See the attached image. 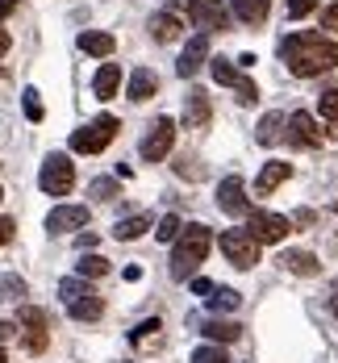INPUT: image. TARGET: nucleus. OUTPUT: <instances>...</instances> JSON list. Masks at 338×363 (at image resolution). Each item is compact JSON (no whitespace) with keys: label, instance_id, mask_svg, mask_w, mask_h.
<instances>
[{"label":"nucleus","instance_id":"obj_1","mask_svg":"<svg viewBox=\"0 0 338 363\" xmlns=\"http://www.w3.org/2000/svg\"><path fill=\"white\" fill-rule=\"evenodd\" d=\"M280 59H284V67L300 79H309V75H322L338 67V42L322 34H288L280 42Z\"/></svg>","mask_w":338,"mask_h":363},{"label":"nucleus","instance_id":"obj_2","mask_svg":"<svg viewBox=\"0 0 338 363\" xmlns=\"http://www.w3.org/2000/svg\"><path fill=\"white\" fill-rule=\"evenodd\" d=\"M209 247H213L209 225H188L184 234L176 238V251H171V280H188V276L205 263Z\"/></svg>","mask_w":338,"mask_h":363},{"label":"nucleus","instance_id":"obj_3","mask_svg":"<svg viewBox=\"0 0 338 363\" xmlns=\"http://www.w3.org/2000/svg\"><path fill=\"white\" fill-rule=\"evenodd\" d=\"M59 296H63V305H67V313H72L75 322H96V318L105 313L101 292L92 289L88 280H79V276L63 280V284H59Z\"/></svg>","mask_w":338,"mask_h":363},{"label":"nucleus","instance_id":"obj_4","mask_svg":"<svg viewBox=\"0 0 338 363\" xmlns=\"http://www.w3.org/2000/svg\"><path fill=\"white\" fill-rule=\"evenodd\" d=\"M117 130H121V121L105 113V117L88 121L84 130H75V134H72V150H79V155H101V150L117 138Z\"/></svg>","mask_w":338,"mask_h":363},{"label":"nucleus","instance_id":"obj_5","mask_svg":"<svg viewBox=\"0 0 338 363\" xmlns=\"http://www.w3.org/2000/svg\"><path fill=\"white\" fill-rule=\"evenodd\" d=\"M171 13H188L205 34L209 30H230V9H225L222 0H176Z\"/></svg>","mask_w":338,"mask_h":363},{"label":"nucleus","instance_id":"obj_6","mask_svg":"<svg viewBox=\"0 0 338 363\" xmlns=\"http://www.w3.org/2000/svg\"><path fill=\"white\" fill-rule=\"evenodd\" d=\"M38 184H42L46 196H67V192L75 188V163L67 159V155H50V159L42 163Z\"/></svg>","mask_w":338,"mask_h":363},{"label":"nucleus","instance_id":"obj_7","mask_svg":"<svg viewBox=\"0 0 338 363\" xmlns=\"http://www.w3.org/2000/svg\"><path fill=\"white\" fill-rule=\"evenodd\" d=\"M288 230H293V221L284 213H263V209L247 213V234L255 242H280V238H288Z\"/></svg>","mask_w":338,"mask_h":363},{"label":"nucleus","instance_id":"obj_8","mask_svg":"<svg viewBox=\"0 0 338 363\" xmlns=\"http://www.w3.org/2000/svg\"><path fill=\"white\" fill-rule=\"evenodd\" d=\"M222 255L234 267H255L259 263V242L247 230H225L222 234Z\"/></svg>","mask_w":338,"mask_h":363},{"label":"nucleus","instance_id":"obj_9","mask_svg":"<svg viewBox=\"0 0 338 363\" xmlns=\"http://www.w3.org/2000/svg\"><path fill=\"white\" fill-rule=\"evenodd\" d=\"M209 72H213V79H218L222 88H234V96H238L242 105H251V101L259 96V88H255V79H247V75L238 72V67H230L225 59H209Z\"/></svg>","mask_w":338,"mask_h":363},{"label":"nucleus","instance_id":"obj_10","mask_svg":"<svg viewBox=\"0 0 338 363\" xmlns=\"http://www.w3.org/2000/svg\"><path fill=\"white\" fill-rule=\"evenodd\" d=\"M171 143H176V121H171V117H159V121L150 125V134L142 138L138 155H142L147 163H159V159L171 150Z\"/></svg>","mask_w":338,"mask_h":363},{"label":"nucleus","instance_id":"obj_11","mask_svg":"<svg viewBox=\"0 0 338 363\" xmlns=\"http://www.w3.org/2000/svg\"><path fill=\"white\" fill-rule=\"evenodd\" d=\"M218 209L230 213V218H247V213H251V201H247V184H242V176H225V180L218 184Z\"/></svg>","mask_w":338,"mask_h":363},{"label":"nucleus","instance_id":"obj_12","mask_svg":"<svg viewBox=\"0 0 338 363\" xmlns=\"http://www.w3.org/2000/svg\"><path fill=\"white\" fill-rule=\"evenodd\" d=\"M205 63H209V34H196L184 46V55H180V63H176V75H180V79H192Z\"/></svg>","mask_w":338,"mask_h":363},{"label":"nucleus","instance_id":"obj_13","mask_svg":"<svg viewBox=\"0 0 338 363\" xmlns=\"http://www.w3.org/2000/svg\"><path fill=\"white\" fill-rule=\"evenodd\" d=\"M213 121V105H209V92L205 88H188L184 101V125L188 130H205Z\"/></svg>","mask_w":338,"mask_h":363},{"label":"nucleus","instance_id":"obj_14","mask_svg":"<svg viewBox=\"0 0 338 363\" xmlns=\"http://www.w3.org/2000/svg\"><path fill=\"white\" fill-rule=\"evenodd\" d=\"M284 130H288V143L305 146V150L322 146V130H317V121H313L309 113H293V117L284 121Z\"/></svg>","mask_w":338,"mask_h":363},{"label":"nucleus","instance_id":"obj_15","mask_svg":"<svg viewBox=\"0 0 338 363\" xmlns=\"http://www.w3.org/2000/svg\"><path fill=\"white\" fill-rule=\"evenodd\" d=\"M84 225H88V209L84 205H59L46 218V230L50 234H72V230H84Z\"/></svg>","mask_w":338,"mask_h":363},{"label":"nucleus","instance_id":"obj_16","mask_svg":"<svg viewBox=\"0 0 338 363\" xmlns=\"http://www.w3.org/2000/svg\"><path fill=\"white\" fill-rule=\"evenodd\" d=\"M150 225H154V218L150 213H134V218H121L117 225H113V238L117 242H134V238H142Z\"/></svg>","mask_w":338,"mask_h":363},{"label":"nucleus","instance_id":"obj_17","mask_svg":"<svg viewBox=\"0 0 338 363\" xmlns=\"http://www.w3.org/2000/svg\"><path fill=\"white\" fill-rule=\"evenodd\" d=\"M117 88H121V67L117 63H105L96 79H92V92H96V101H113L117 96Z\"/></svg>","mask_w":338,"mask_h":363},{"label":"nucleus","instance_id":"obj_18","mask_svg":"<svg viewBox=\"0 0 338 363\" xmlns=\"http://www.w3.org/2000/svg\"><path fill=\"white\" fill-rule=\"evenodd\" d=\"M180 30H184L180 13H154V17H150V34H154V42H176Z\"/></svg>","mask_w":338,"mask_h":363},{"label":"nucleus","instance_id":"obj_19","mask_svg":"<svg viewBox=\"0 0 338 363\" xmlns=\"http://www.w3.org/2000/svg\"><path fill=\"white\" fill-rule=\"evenodd\" d=\"M154 92H159V75L150 72V67H138V72L130 75V101L142 105V101H150Z\"/></svg>","mask_w":338,"mask_h":363},{"label":"nucleus","instance_id":"obj_20","mask_svg":"<svg viewBox=\"0 0 338 363\" xmlns=\"http://www.w3.org/2000/svg\"><path fill=\"white\" fill-rule=\"evenodd\" d=\"M280 263H284L293 276H317V272H322L317 255H309V251H284L280 255Z\"/></svg>","mask_w":338,"mask_h":363},{"label":"nucleus","instance_id":"obj_21","mask_svg":"<svg viewBox=\"0 0 338 363\" xmlns=\"http://www.w3.org/2000/svg\"><path fill=\"white\" fill-rule=\"evenodd\" d=\"M79 50H84V55H96V59H109L113 50H117V42H113V34L88 30V34H79Z\"/></svg>","mask_w":338,"mask_h":363},{"label":"nucleus","instance_id":"obj_22","mask_svg":"<svg viewBox=\"0 0 338 363\" xmlns=\"http://www.w3.org/2000/svg\"><path fill=\"white\" fill-rule=\"evenodd\" d=\"M288 172H293V167H288V163H280V159H276V163H267V167L259 172V180H255V192H259V196L276 192L280 184L288 180Z\"/></svg>","mask_w":338,"mask_h":363},{"label":"nucleus","instance_id":"obj_23","mask_svg":"<svg viewBox=\"0 0 338 363\" xmlns=\"http://www.w3.org/2000/svg\"><path fill=\"white\" fill-rule=\"evenodd\" d=\"M234 17L242 26H263L267 21V0H234Z\"/></svg>","mask_w":338,"mask_h":363},{"label":"nucleus","instance_id":"obj_24","mask_svg":"<svg viewBox=\"0 0 338 363\" xmlns=\"http://www.w3.org/2000/svg\"><path fill=\"white\" fill-rule=\"evenodd\" d=\"M284 121H288L284 113H267V117L259 121V134H255V138H259L263 146H276L280 138H284Z\"/></svg>","mask_w":338,"mask_h":363},{"label":"nucleus","instance_id":"obj_25","mask_svg":"<svg viewBox=\"0 0 338 363\" xmlns=\"http://www.w3.org/2000/svg\"><path fill=\"white\" fill-rule=\"evenodd\" d=\"M201 334H205V338H213V342H234V338L242 334V326H234V322H222V318H209V322L201 326Z\"/></svg>","mask_w":338,"mask_h":363},{"label":"nucleus","instance_id":"obj_26","mask_svg":"<svg viewBox=\"0 0 338 363\" xmlns=\"http://www.w3.org/2000/svg\"><path fill=\"white\" fill-rule=\"evenodd\" d=\"M205 301H209L213 313H230V309H238V292L234 289H209L205 292Z\"/></svg>","mask_w":338,"mask_h":363},{"label":"nucleus","instance_id":"obj_27","mask_svg":"<svg viewBox=\"0 0 338 363\" xmlns=\"http://www.w3.org/2000/svg\"><path fill=\"white\" fill-rule=\"evenodd\" d=\"M75 272H79V280H96V276L109 272V259H101V255H84V259L75 263Z\"/></svg>","mask_w":338,"mask_h":363},{"label":"nucleus","instance_id":"obj_28","mask_svg":"<svg viewBox=\"0 0 338 363\" xmlns=\"http://www.w3.org/2000/svg\"><path fill=\"white\" fill-rule=\"evenodd\" d=\"M26 330H34V334H46V313L38 309V305H21V318H17Z\"/></svg>","mask_w":338,"mask_h":363},{"label":"nucleus","instance_id":"obj_29","mask_svg":"<svg viewBox=\"0 0 338 363\" xmlns=\"http://www.w3.org/2000/svg\"><path fill=\"white\" fill-rule=\"evenodd\" d=\"M180 230H184V221L176 218V213H167V218L154 225V238L159 242H171V238H180Z\"/></svg>","mask_w":338,"mask_h":363},{"label":"nucleus","instance_id":"obj_30","mask_svg":"<svg viewBox=\"0 0 338 363\" xmlns=\"http://www.w3.org/2000/svg\"><path fill=\"white\" fill-rule=\"evenodd\" d=\"M21 296H26L21 276H0V301H21Z\"/></svg>","mask_w":338,"mask_h":363},{"label":"nucleus","instance_id":"obj_31","mask_svg":"<svg viewBox=\"0 0 338 363\" xmlns=\"http://www.w3.org/2000/svg\"><path fill=\"white\" fill-rule=\"evenodd\" d=\"M192 363H230V359H225L222 347H196L192 351Z\"/></svg>","mask_w":338,"mask_h":363},{"label":"nucleus","instance_id":"obj_32","mask_svg":"<svg viewBox=\"0 0 338 363\" xmlns=\"http://www.w3.org/2000/svg\"><path fill=\"white\" fill-rule=\"evenodd\" d=\"M117 192H121L117 180H92V196H96V201H113Z\"/></svg>","mask_w":338,"mask_h":363},{"label":"nucleus","instance_id":"obj_33","mask_svg":"<svg viewBox=\"0 0 338 363\" xmlns=\"http://www.w3.org/2000/svg\"><path fill=\"white\" fill-rule=\"evenodd\" d=\"M317 109L326 121H338V92H326V96H317Z\"/></svg>","mask_w":338,"mask_h":363},{"label":"nucleus","instance_id":"obj_34","mask_svg":"<svg viewBox=\"0 0 338 363\" xmlns=\"http://www.w3.org/2000/svg\"><path fill=\"white\" fill-rule=\"evenodd\" d=\"M317 9V0H288V21H300Z\"/></svg>","mask_w":338,"mask_h":363},{"label":"nucleus","instance_id":"obj_35","mask_svg":"<svg viewBox=\"0 0 338 363\" xmlns=\"http://www.w3.org/2000/svg\"><path fill=\"white\" fill-rule=\"evenodd\" d=\"M150 334H159V318H147V322H142V326L134 330V334H130V338H134V342H138V347H142V342H147Z\"/></svg>","mask_w":338,"mask_h":363},{"label":"nucleus","instance_id":"obj_36","mask_svg":"<svg viewBox=\"0 0 338 363\" xmlns=\"http://www.w3.org/2000/svg\"><path fill=\"white\" fill-rule=\"evenodd\" d=\"M26 117L30 121H42V101H38L34 88H26Z\"/></svg>","mask_w":338,"mask_h":363},{"label":"nucleus","instance_id":"obj_37","mask_svg":"<svg viewBox=\"0 0 338 363\" xmlns=\"http://www.w3.org/2000/svg\"><path fill=\"white\" fill-rule=\"evenodd\" d=\"M322 26H326V30H338V0L326 9V13H322Z\"/></svg>","mask_w":338,"mask_h":363},{"label":"nucleus","instance_id":"obj_38","mask_svg":"<svg viewBox=\"0 0 338 363\" xmlns=\"http://www.w3.org/2000/svg\"><path fill=\"white\" fill-rule=\"evenodd\" d=\"M13 230H17V225H13V218H0V247L13 238Z\"/></svg>","mask_w":338,"mask_h":363},{"label":"nucleus","instance_id":"obj_39","mask_svg":"<svg viewBox=\"0 0 338 363\" xmlns=\"http://www.w3.org/2000/svg\"><path fill=\"white\" fill-rule=\"evenodd\" d=\"M13 334H17V326H13V322H0V342H9Z\"/></svg>","mask_w":338,"mask_h":363},{"label":"nucleus","instance_id":"obj_40","mask_svg":"<svg viewBox=\"0 0 338 363\" xmlns=\"http://www.w3.org/2000/svg\"><path fill=\"white\" fill-rule=\"evenodd\" d=\"M13 9H17V0H0V21H4V17H9Z\"/></svg>","mask_w":338,"mask_h":363},{"label":"nucleus","instance_id":"obj_41","mask_svg":"<svg viewBox=\"0 0 338 363\" xmlns=\"http://www.w3.org/2000/svg\"><path fill=\"white\" fill-rule=\"evenodd\" d=\"M330 313L338 318V284H334V292H330Z\"/></svg>","mask_w":338,"mask_h":363},{"label":"nucleus","instance_id":"obj_42","mask_svg":"<svg viewBox=\"0 0 338 363\" xmlns=\"http://www.w3.org/2000/svg\"><path fill=\"white\" fill-rule=\"evenodd\" d=\"M4 50H9V34H4V30H0V55H4Z\"/></svg>","mask_w":338,"mask_h":363},{"label":"nucleus","instance_id":"obj_43","mask_svg":"<svg viewBox=\"0 0 338 363\" xmlns=\"http://www.w3.org/2000/svg\"><path fill=\"white\" fill-rule=\"evenodd\" d=\"M0 363H9V355H4V351H0Z\"/></svg>","mask_w":338,"mask_h":363},{"label":"nucleus","instance_id":"obj_44","mask_svg":"<svg viewBox=\"0 0 338 363\" xmlns=\"http://www.w3.org/2000/svg\"><path fill=\"white\" fill-rule=\"evenodd\" d=\"M0 201H4V188H0Z\"/></svg>","mask_w":338,"mask_h":363}]
</instances>
